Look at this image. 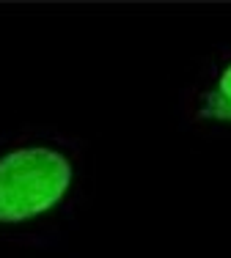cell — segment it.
<instances>
[{
    "mask_svg": "<svg viewBox=\"0 0 231 258\" xmlns=\"http://www.w3.org/2000/svg\"><path fill=\"white\" fill-rule=\"evenodd\" d=\"M77 179L75 154L58 140L22 138L0 149V225L17 228L52 214Z\"/></svg>",
    "mask_w": 231,
    "mask_h": 258,
    "instance_id": "obj_1",
    "label": "cell"
},
{
    "mask_svg": "<svg viewBox=\"0 0 231 258\" xmlns=\"http://www.w3.org/2000/svg\"><path fill=\"white\" fill-rule=\"evenodd\" d=\"M193 110L204 121L231 126V60L220 63L204 80L193 102Z\"/></svg>",
    "mask_w": 231,
    "mask_h": 258,
    "instance_id": "obj_2",
    "label": "cell"
}]
</instances>
